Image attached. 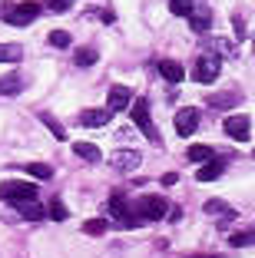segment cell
<instances>
[{
  "label": "cell",
  "mask_w": 255,
  "mask_h": 258,
  "mask_svg": "<svg viewBox=\"0 0 255 258\" xmlns=\"http://www.w3.org/2000/svg\"><path fill=\"white\" fill-rule=\"evenodd\" d=\"M189 27H192L195 33H206L212 27V14L206 7H199V10H192V14H189Z\"/></svg>",
  "instance_id": "14"
},
{
  "label": "cell",
  "mask_w": 255,
  "mask_h": 258,
  "mask_svg": "<svg viewBox=\"0 0 255 258\" xmlns=\"http://www.w3.org/2000/svg\"><path fill=\"white\" fill-rule=\"evenodd\" d=\"M222 129H225V136H229V139L245 143V139L252 136V119H248V116H229V119L222 122Z\"/></svg>",
  "instance_id": "6"
},
{
  "label": "cell",
  "mask_w": 255,
  "mask_h": 258,
  "mask_svg": "<svg viewBox=\"0 0 255 258\" xmlns=\"http://www.w3.org/2000/svg\"><path fill=\"white\" fill-rule=\"evenodd\" d=\"M206 212H209V215H225V219H232V215H235L222 199H209V202H206Z\"/></svg>",
  "instance_id": "22"
},
{
  "label": "cell",
  "mask_w": 255,
  "mask_h": 258,
  "mask_svg": "<svg viewBox=\"0 0 255 258\" xmlns=\"http://www.w3.org/2000/svg\"><path fill=\"white\" fill-rule=\"evenodd\" d=\"M40 4H33V0H27V4H7V23H14V27H30L33 20L40 17Z\"/></svg>",
  "instance_id": "4"
},
{
  "label": "cell",
  "mask_w": 255,
  "mask_h": 258,
  "mask_svg": "<svg viewBox=\"0 0 255 258\" xmlns=\"http://www.w3.org/2000/svg\"><path fill=\"white\" fill-rule=\"evenodd\" d=\"M17 212H20L27 222H40V219H46V209L37 202V199H30V202H20V205H17Z\"/></svg>",
  "instance_id": "13"
},
{
  "label": "cell",
  "mask_w": 255,
  "mask_h": 258,
  "mask_svg": "<svg viewBox=\"0 0 255 258\" xmlns=\"http://www.w3.org/2000/svg\"><path fill=\"white\" fill-rule=\"evenodd\" d=\"M27 175H33V179H53V169L46 166V162H27V166H20Z\"/></svg>",
  "instance_id": "17"
},
{
  "label": "cell",
  "mask_w": 255,
  "mask_h": 258,
  "mask_svg": "<svg viewBox=\"0 0 255 258\" xmlns=\"http://www.w3.org/2000/svg\"><path fill=\"white\" fill-rule=\"evenodd\" d=\"M129 113H133V122L139 126V133H143L149 143H159V133H156L152 116H149V99H136V103H129Z\"/></svg>",
  "instance_id": "3"
},
{
  "label": "cell",
  "mask_w": 255,
  "mask_h": 258,
  "mask_svg": "<svg viewBox=\"0 0 255 258\" xmlns=\"http://www.w3.org/2000/svg\"><path fill=\"white\" fill-rule=\"evenodd\" d=\"M159 76L169 80V83H179L182 76H186V70H182V63H176V60H163L159 63Z\"/></svg>",
  "instance_id": "15"
},
{
  "label": "cell",
  "mask_w": 255,
  "mask_h": 258,
  "mask_svg": "<svg viewBox=\"0 0 255 258\" xmlns=\"http://www.w3.org/2000/svg\"><path fill=\"white\" fill-rule=\"evenodd\" d=\"M229 245H232V248H245V245H255V228H248V232H232V235H229Z\"/></svg>",
  "instance_id": "19"
},
{
  "label": "cell",
  "mask_w": 255,
  "mask_h": 258,
  "mask_svg": "<svg viewBox=\"0 0 255 258\" xmlns=\"http://www.w3.org/2000/svg\"><path fill=\"white\" fill-rule=\"evenodd\" d=\"M110 166L116 169V172H133V169L143 166V152H136V149H120V152H113Z\"/></svg>",
  "instance_id": "7"
},
{
  "label": "cell",
  "mask_w": 255,
  "mask_h": 258,
  "mask_svg": "<svg viewBox=\"0 0 255 258\" xmlns=\"http://www.w3.org/2000/svg\"><path fill=\"white\" fill-rule=\"evenodd\" d=\"M46 215H50L53 222H63V219H67L70 212H67V205H63L60 199H53V202H50V209H46Z\"/></svg>",
  "instance_id": "26"
},
{
  "label": "cell",
  "mask_w": 255,
  "mask_h": 258,
  "mask_svg": "<svg viewBox=\"0 0 255 258\" xmlns=\"http://www.w3.org/2000/svg\"><path fill=\"white\" fill-rule=\"evenodd\" d=\"M159 182H163V185H176V182H179V175H176V172H166Z\"/></svg>",
  "instance_id": "30"
},
{
  "label": "cell",
  "mask_w": 255,
  "mask_h": 258,
  "mask_svg": "<svg viewBox=\"0 0 255 258\" xmlns=\"http://www.w3.org/2000/svg\"><path fill=\"white\" fill-rule=\"evenodd\" d=\"M106 228H110V222H106V219H90V222H83V232H86V235H93V238L103 235Z\"/></svg>",
  "instance_id": "23"
},
{
  "label": "cell",
  "mask_w": 255,
  "mask_h": 258,
  "mask_svg": "<svg viewBox=\"0 0 255 258\" xmlns=\"http://www.w3.org/2000/svg\"><path fill=\"white\" fill-rule=\"evenodd\" d=\"M70 7H73V0H46V10H53V14H63Z\"/></svg>",
  "instance_id": "28"
},
{
  "label": "cell",
  "mask_w": 255,
  "mask_h": 258,
  "mask_svg": "<svg viewBox=\"0 0 255 258\" xmlns=\"http://www.w3.org/2000/svg\"><path fill=\"white\" fill-rule=\"evenodd\" d=\"M46 40H50V46H57V50H63V46H70V43H73V37H70L67 30H53Z\"/></svg>",
  "instance_id": "25"
},
{
  "label": "cell",
  "mask_w": 255,
  "mask_h": 258,
  "mask_svg": "<svg viewBox=\"0 0 255 258\" xmlns=\"http://www.w3.org/2000/svg\"><path fill=\"white\" fill-rule=\"evenodd\" d=\"M40 119H43V122H46V129H50V133H53V136H57V139H67V129H63V126H60V122L53 119V116H50V113H40Z\"/></svg>",
  "instance_id": "27"
},
{
  "label": "cell",
  "mask_w": 255,
  "mask_h": 258,
  "mask_svg": "<svg viewBox=\"0 0 255 258\" xmlns=\"http://www.w3.org/2000/svg\"><path fill=\"white\" fill-rule=\"evenodd\" d=\"M199 119H202V113L195 106L179 109V113H176V133H179V136H192L195 129H199Z\"/></svg>",
  "instance_id": "8"
},
{
  "label": "cell",
  "mask_w": 255,
  "mask_h": 258,
  "mask_svg": "<svg viewBox=\"0 0 255 258\" xmlns=\"http://www.w3.org/2000/svg\"><path fill=\"white\" fill-rule=\"evenodd\" d=\"M110 119H113L110 109H83V113H80V126H90V129L110 126Z\"/></svg>",
  "instance_id": "9"
},
{
  "label": "cell",
  "mask_w": 255,
  "mask_h": 258,
  "mask_svg": "<svg viewBox=\"0 0 255 258\" xmlns=\"http://www.w3.org/2000/svg\"><path fill=\"white\" fill-rule=\"evenodd\" d=\"M73 60H76V67H93V63L99 60V53H96V50H93V46H80V50H76V56H73Z\"/></svg>",
  "instance_id": "20"
},
{
  "label": "cell",
  "mask_w": 255,
  "mask_h": 258,
  "mask_svg": "<svg viewBox=\"0 0 255 258\" xmlns=\"http://www.w3.org/2000/svg\"><path fill=\"white\" fill-rule=\"evenodd\" d=\"M189 258H219V255H189Z\"/></svg>",
  "instance_id": "31"
},
{
  "label": "cell",
  "mask_w": 255,
  "mask_h": 258,
  "mask_svg": "<svg viewBox=\"0 0 255 258\" xmlns=\"http://www.w3.org/2000/svg\"><path fill=\"white\" fill-rule=\"evenodd\" d=\"M23 56V50L17 43H0V63H17Z\"/></svg>",
  "instance_id": "21"
},
{
  "label": "cell",
  "mask_w": 255,
  "mask_h": 258,
  "mask_svg": "<svg viewBox=\"0 0 255 258\" xmlns=\"http://www.w3.org/2000/svg\"><path fill=\"white\" fill-rule=\"evenodd\" d=\"M219 73H222V63H219V56H212V53L199 56L195 67H192V80L195 83H216Z\"/></svg>",
  "instance_id": "5"
},
{
  "label": "cell",
  "mask_w": 255,
  "mask_h": 258,
  "mask_svg": "<svg viewBox=\"0 0 255 258\" xmlns=\"http://www.w3.org/2000/svg\"><path fill=\"white\" fill-rule=\"evenodd\" d=\"M186 159L189 162H209L212 159V149H209V146H199V143H195V146H189V149H186Z\"/></svg>",
  "instance_id": "18"
},
{
  "label": "cell",
  "mask_w": 255,
  "mask_h": 258,
  "mask_svg": "<svg viewBox=\"0 0 255 258\" xmlns=\"http://www.w3.org/2000/svg\"><path fill=\"white\" fill-rule=\"evenodd\" d=\"M73 152L80 156V159H86V162H99V159H103V156H99V149L93 143H76Z\"/></svg>",
  "instance_id": "16"
},
{
  "label": "cell",
  "mask_w": 255,
  "mask_h": 258,
  "mask_svg": "<svg viewBox=\"0 0 255 258\" xmlns=\"http://www.w3.org/2000/svg\"><path fill=\"white\" fill-rule=\"evenodd\" d=\"M129 99H133V90L129 86H113L110 90V113H120V109H129Z\"/></svg>",
  "instance_id": "11"
},
{
  "label": "cell",
  "mask_w": 255,
  "mask_h": 258,
  "mask_svg": "<svg viewBox=\"0 0 255 258\" xmlns=\"http://www.w3.org/2000/svg\"><path fill=\"white\" fill-rule=\"evenodd\" d=\"M23 86H27V80H23L20 73H4L0 76V96H17V93H23Z\"/></svg>",
  "instance_id": "12"
},
{
  "label": "cell",
  "mask_w": 255,
  "mask_h": 258,
  "mask_svg": "<svg viewBox=\"0 0 255 258\" xmlns=\"http://www.w3.org/2000/svg\"><path fill=\"white\" fill-rule=\"evenodd\" d=\"M222 172H225V159H216V156H212L209 162H202V166H199L195 179H199V182H216Z\"/></svg>",
  "instance_id": "10"
},
{
  "label": "cell",
  "mask_w": 255,
  "mask_h": 258,
  "mask_svg": "<svg viewBox=\"0 0 255 258\" xmlns=\"http://www.w3.org/2000/svg\"><path fill=\"white\" fill-rule=\"evenodd\" d=\"M0 199L10 202V205L30 202V199H37V185L23 182V179H7V182H0Z\"/></svg>",
  "instance_id": "1"
},
{
  "label": "cell",
  "mask_w": 255,
  "mask_h": 258,
  "mask_svg": "<svg viewBox=\"0 0 255 258\" xmlns=\"http://www.w3.org/2000/svg\"><path fill=\"white\" fill-rule=\"evenodd\" d=\"M169 10H173L176 17H189L195 10V0H169Z\"/></svg>",
  "instance_id": "24"
},
{
  "label": "cell",
  "mask_w": 255,
  "mask_h": 258,
  "mask_svg": "<svg viewBox=\"0 0 255 258\" xmlns=\"http://www.w3.org/2000/svg\"><path fill=\"white\" fill-rule=\"evenodd\" d=\"M136 215L143 222H159V219L169 215V202H166L163 196H143L136 202Z\"/></svg>",
  "instance_id": "2"
},
{
  "label": "cell",
  "mask_w": 255,
  "mask_h": 258,
  "mask_svg": "<svg viewBox=\"0 0 255 258\" xmlns=\"http://www.w3.org/2000/svg\"><path fill=\"white\" fill-rule=\"evenodd\" d=\"M232 103H235L232 96H212V99H209V106H216V109H222V106H232Z\"/></svg>",
  "instance_id": "29"
}]
</instances>
